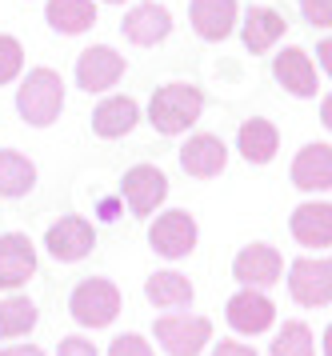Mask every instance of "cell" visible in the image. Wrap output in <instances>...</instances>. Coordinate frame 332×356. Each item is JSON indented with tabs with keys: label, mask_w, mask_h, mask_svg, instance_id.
Here are the masks:
<instances>
[{
	"label": "cell",
	"mask_w": 332,
	"mask_h": 356,
	"mask_svg": "<svg viewBox=\"0 0 332 356\" xmlns=\"http://www.w3.org/2000/svg\"><path fill=\"white\" fill-rule=\"evenodd\" d=\"M329 56H332V44H329V40H320V68H324V72L332 68V60H329Z\"/></svg>",
	"instance_id": "obj_33"
},
{
	"label": "cell",
	"mask_w": 332,
	"mask_h": 356,
	"mask_svg": "<svg viewBox=\"0 0 332 356\" xmlns=\"http://www.w3.org/2000/svg\"><path fill=\"white\" fill-rule=\"evenodd\" d=\"M109 4H125V0H109Z\"/></svg>",
	"instance_id": "obj_34"
},
{
	"label": "cell",
	"mask_w": 332,
	"mask_h": 356,
	"mask_svg": "<svg viewBox=\"0 0 332 356\" xmlns=\"http://www.w3.org/2000/svg\"><path fill=\"white\" fill-rule=\"evenodd\" d=\"M68 312L80 328H109L120 316V289L104 280V276H88L80 280L72 296H68Z\"/></svg>",
	"instance_id": "obj_3"
},
{
	"label": "cell",
	"mask_w": 332,
	"mask_h": 356,
	"mask_svg": "<svg viewBox=\"0 0 332 356\" xmlns=\"http://www.w3.org/2000/svg\"><path fill=\"white\" fill-rule=\"evenodd\" d=\"M292 184L301 193H329L332 188V148L329 145H304L292 156Z\"/></svg>",
	"instance_id": "obj_17"
},
{
	"label": "cell",
	"mask_w": 332,
	"mask_h": 356,
	"mask_svg": "<svg viewBox=\"0 0 332 356\" xmlns=\"http://www.w3.org/2000/svg\"><path fill=\"white\" fill-rule=\"evenodd\" d=\"M56 356H96V348H93V340H84V337H64Z\"/></svg>",
	"instance_id": "obj_30"
},
{
	"label": "cell",
	"mask_w": 332,
	"mask_h": 356,
	"mask_svg": "<svg viewBox=\"0 0 332 356\" xmlns=\"http://www.w3.org/2000/svg\"><path fill=\"white\" fill-rule=\"evenodd\" d=\"M16 113L24 116V124H32V129H48V124H56V116L64 113V81H61V72H52V68H32L29 76L20 81Z\"/></svg>",
	"instance_id": "obj_2"
},
{
	"label": "cell",
	"mask_w": 332,
	"mask_h": 356,
	"mask_svg": "<svg viewBox=\"0 0 332 356\" xmlns=\"http://www.w3.org/2000/svg\"><path fill=\"white\" fill-rule=\"evenodd\" d=\"M141 124V104L132 97H104L93 108V132L100 140H120Z\"/></svg>",
	"instance_id": "obj_16"
},
{
	"label": "cell",
	"mask_w": 332,
	"mask_h": 356,
	"mask_svg": "<svg viewBox=\"0 0 332 356\" xmlns=\"http://www.w3.org/2000/svg\"><path fill=\"white\" fill-rule=\"evenodd\" d=\"M288 228H292V236H297L304 248L324 252L332 244V204L329 200H308V204H301V209L292 212Z\"/></svg>",
	"instance_id": "obj_18"
},
{
	"label": "cell",
	"mask_w": 332,
	"mask_h": 356,
	"mask_svg": "<svg viewBox=\"0 0 332 356\" xmlns=\"http://www.w3.org/2000/svg\"><path fill=\"white\" fill-rule=\"evenodd\" d=\"M120 196L128 200L132 216H152L164 204V196H168V177L160 172L157 164H136L120 180Z\"/></svg>",
	"instance_id": "obj_7"
},
{
	"label": "cell",
	"mask_w": 332,
	"mask_h": 356,
	"mask_svg": "<svg viewBox=\"0 0 332 356\" xmlns=\"http://www.w3.org/2000/svg\"><path fill=\"white\" fill-rule=\"evenodd\" d=\"M45 20L64 36H80L96 24V4L93 0H48Z\"/></svg>",
	"instance_id": "obj_24"
},
{
	"label": "cell",
	"mask_w": 332,
	"mask_h": 356,
	"mask_svg": "<svg viewBox=\"0 0 332 356\" xmlns=\"http://www.w3.org/2000/svg\"><path fill=\"white\" fill-rule=\"evenodd\" d=\"M36 328V305L29 296H4L0 300V340L29 337Z\"/></svg>",
	"instance_id": "obj_25"
},
{
	"label": "cell",
	"mask_w": 332,
	"mask_h": 356,
	"mask_svg": "<svg viewBox=\"0 0 332 356\" xmlns=\"http://www.w3.org/2000/svg\"><path fill=\"white\" fill-rule=\"evenodd\" d=\"M301 13L313 29H329L332 24V0H301Z\"/></svg>",
	"instance_id": "obj_29"
},
{
	"label": "cell",
	"mask_w": 332,
	"mask_h": 356,
	"mask_svg": "<svg viewBox=\"0 0 332 356\" xmlns=\"http://www.w3.org/2000/svg\"><path fill=\"white\" fill-rule=\"evenodd\" d=\"M157 340L168 356H200L212 340L208 316H157Z\"/></svg>",
	"instance_id": "obj_6"
},
{
	"label": "cell",
	"mask_w": 332,
	"mask_h": 356,
	"mask_svg": "<svg viewBox=\"0 0 332 356\" xmlns=\"http://www.w3.org/2000/svg\"><path fill=\"white\" fill-rule=\"evenodd\" d=\"M120 33H125V40H132V44L152 49V44H160L164 36L173 33V13H168L164 4H157V0H144V4H136V8L125 13Z\"/></svg>",
	"instance_id": "obj_12"
},
{
	"label": "cell",
	"mask_w": 332,
	"mask_h": 356,
	"mask_svg": "<svg viewBox=\"0 0 332 356\" xmlns=\"http://www.w3.org/2000/svg\"><path fill=\"white\" fill-rule=\"evenodd\" d=\"M144 296L152 308H189L196 289H192L189 276L180 273H152L144 280Z\"/></svg>",
	"instance_id": "obj_23"
},
{
	"label": "cell",
	"mask_w": 332,
	"mask_h": 356,
	"mask_svg": "<svg viewBox=\"0 0 332 356\" xmlns=\"http://www.w3.org/2000/svg\"><path fill=\"white\" fill-rule=\"evenodd\" d=\"M196 236H200V228L192 220V212H184V209L160 212L157 220L148 225V244H152V252H160L164 260L189 257L192 248H196Z\"/></svg>",
	"instance_id": "obj_5"
},
{
	"label": "cell",
	"mask_w": 332,
	"mask_h": 356,
	"mask_svg": "<svg viewBox=\"0 0 332 356\" xmlns=\"http://www.w3.org/2000/svg\"><path fill=\"white\" fill-rule=\"evenodd\" d=\"M272 76H276V84H280L285 92H292V97H301V100L320 97L317 68H313V60H308L304 49H280L276 52V56H272Z\"/></svg>",
	"instance_id": "obj_13"
},
{
	"label": "cell",
	"mask_w": 332,
	"mask_h": 356,
	"mask_svg": "<svg viewBox=\"0 0 332 356\" xmlns=\"http://www.w3.org/2000/svg\"><path fill=\"white\" fill-rule=\"evenodd\" d=\"M205 113V92L196 84H184V81H173L157 88L152 100H148V120L160 136H180L189 132Z\"/></svg>",
	"instance_id": "obj_1"
},
{
	"label": "cell",
	"mask_w": 332,
	"mask_h": 356,
	"mask_svg": "<svg viewBox=\"0 0 332 356\" xmlns=\"http://www.w3.org/2000/svg\"><path fill=\"white\" fill-rule=\"evenodd\" d=\"M32 184H36V164L16 148H0V196L20 200L32 193Z\"/></svg>",
	"instance_id": "obj_22"
},
{
	"label": "cell",
	"mask_w": 332,
	"mask_h": 356,
	"mask_svg": "<svg viewBox=\"0 0 332 356\" xmlns=\"http://www.w3.org/2000/svg\"><path fill=\"white\" fill-rule=\"evenodd\" d=\"M288 292L301 308H329L332 300V260L329 257H301L288 268Z\"/></svg>",
	"instance_id": "obj_4"
},
{
	"label": "cell",
	"mask_w": 332,
	"mask_h": 356,
	"mask_svg": "<svg viewBox=\"0 0 332 356\" xmlns=\"http://www.w3.org/2000/svg\"><path fill=\"white\" fill-rule=\"evenodd\" d=\"M269 356H317V340H313V328L304 321H285V328L276 332Z\"/></svg>",
	"instance_id": "obj_26"
},
{
	"label": "cell",
	"mask_w": 332,
	"mask_h": 356,
	"mask_svg": "<svg viewBox=\"0 0 332 356\" xmlns=\"http://www.w3.org/2000/svg\"><path fill=\"white\" fill-rule=\"evenodd\" d=\"M45 248L61 264H77V260H84L96 248V228L84 216H64V220H56L45 232Z\"/></svg>",
	"instance_id": "obj_11"
},
{
	"label": "cell",
	"mask_w": 332,
	"mask_h": 356,
	"mask_svg": "<svg viewBox=\"0 0 332 356\" xmlns=\"http://www.w3.org/2000/svg\"><path fill=\"white\" fill-rule=\"evenodd\" d=\"M192 29L200 40H224V36L237 29V0H192L189 4Z\"/></svg>",
	"instance_id": "obj_20"
},
{
	"label": "cell",
	"mask_w": 332,
	"mask_h": 356,
	"mask_svg": "<svg viewBox=\"0 0 332 356\" xmlns=\"http://www.w3.org/2000/svg\"><path fill=\"white\" fill-rule=\"evenodd\" d=\"M109 356H152V348H148V340L141 332H125V337H116L109 344Z\"/></svg>",
	"instance_id": "obj_28"
},
{
	"label": "cell",
	"mask_w": 332,
	"mask_h": 356,
	"mask_svg": "<svg viewBox=\"0 0 332 356\" xmlns=\"http://www.w3.org/2000/svg\"><path fill=\"white\" fill-rule=\"evenodd\" d=\"M237 148L248 164H269L276 156V148H280V129L272 120H264V116H253V120L240 124Z\"/></svg>",
	"instance_id": "obj_21"
},
{
	"label": "cell",
	"mask_w": 332,
	"mask_h": 356,
	"mask_svg": "<svg viewBox=\"0 0 332 356\" xmlns=\"http://www.w3.org/2000/svg\"><path fill=\"white\" fill-rule=\"evenodd\" d=\"M224 321L232 324V332H240V337H260L276 324V305L260 289H240L224 308Z\"/></svg>",
	"instance_id": "obj_9"
},
{
	"label": "cell",
	"mask_w": 332,
	"mask_h": 356,
	"mask_svg": "<svg viewBox=\"0 0 332 356\" xmlns=\"http://www.w3.org/2000/svg\"><path fill=\"white\" fill-rule=\"evenodd\" d=\"M20 72H24V49H20V40L0 33V84H13Z\"/></svg>",
	"instance_id": "obj_27"
},
{
	"label": "cell",
	"mask_w": 332,
	"mask_h": 356,
	"mask_svg": "<svg viewBox=\"0 0 332 356\" xmlns=\"http://www.w3.org/2000/svg\"><path fill=\"white\" fill-rule=\"evenodd\" d=\"M224 164H228V148H224V140L212 136V132H196V136H189L184 148H180V168L196 180L221 177Z\"/></svg>",
	"instance_id": "obj_14"
},
{
	"label": "cell",
	"mask_w": 332,
	"mask_h": 356,
	"mask_svg": "<svg viewBox=\"0 0 332 356\" xmlns=\"http://www.w3.org/2000/svg\"><path fill=\"white\" fill-rule=\"evenodd\" d=\"M125 68H128V60L116 49L93 44V49L80 52V60H77V84L84 92H109L112 84L125 76Z\"/></svg>",
	"instance_id": "obj_10"
},
{
	"label": "cell",
	"mask_w": 332,
	"mask_h": 356,
	"mask_svg": "<svg viewBox=\"0 0 332 356\" xmlns=\"http://www.w3.org/2000/svg\"><path fill=\"white\" fill-rule=\"evenodd\" d=\"M288 33V20L276 13V8H264V4H253L248 13H244V24H240V40H244V49L248 52H269L280 36Z\"/></svg>",
	"instance_id": "obj_19"
},
{
	"label": "cell",
	"mask_w": 332,
	"mask_h": 356,
	"mask_svg": "<svg viewBox=\"0 0 332 356\" xmlns=\"http://www.w3.org/2000/svg\"><path fill=\"white\" fill-rule=\"evenodd\" d=\"M0 356H45V353L32 348V344H20V348H0Z\"/></svg>",
	"instance_id": "obj_32"
},
{
	"label": "cell",
	"mask_w": 332,
	"mask_h": 356,
	"mask_svg": "<svg viewBox=\"0 0 332 356\" xmlns=\"http://www.w3.org/2000/svg\"><path fill=\"white\" fill-rule=\"evenodd\" d=\"M36 276V248L24 232L0 236V289H20Z\"/></svg>",
	"instance_id": "obj_15"
},
{
	"label": "cell",
	"mask_w": 332,
	"mask_h": 356,
	"mask_svg": "<svg viewBox=\"0 0 332 356\" xmlns=\"http://www.w3.org/2000/svg\"><path fill=\"white\" fill-rule=\"evenodd\" d=\"M212 356H256V348L240 344V340H221V344L212 348Z\"/></svg>",
	"instance_id": "obj_31"
},
{
	"label": "cell",
	"mask_w": 332,
	"mask_h": 356,
	"mask_svg": "<svg viewBox=\"0 0 332 356\" xmlns=\"http://www.w3.org/2000/svg\"><path fill=\"white\" fill-rule=\"evenodd\" d=\"M232 276H237L244 289H269V284H276L280 276H285V257L272 248V244H244L237 252V260H232Z\"/></svg>",
	"instance_id": "obj_8"
}]
</instances>
